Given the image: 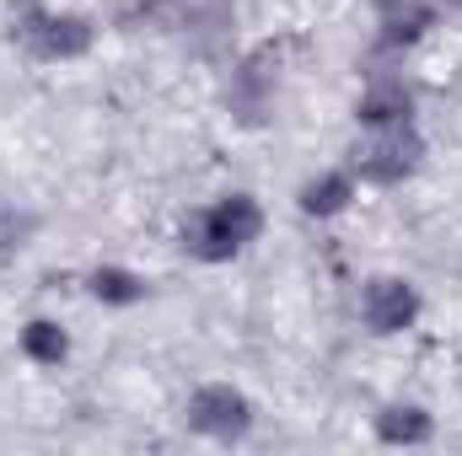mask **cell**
Wrapping results in <instances>:
<instances>
[{"label":"cell","instance_id":"cell-5","mask_svg":"<svg viewBox=\"0 0 462 456\" xmlns=\"http://www.w3.org/2000/svg\"><path fill=\"white\" fill-rule=\"evenodd\" d=\"M420 312H425V301H420L414 279H403V274H376V279L360 285V323H365L371 339L409 333L420 323Z\"/></svg>","mask_w":462,"mask_h":456},{"label":"cell","instance_id":"cell-6","mask_svg":"<svg viewBox=\"0 0 462 456\" xmlns=\"http://www.w3.org/2000/svg\"><path fill=\"white\" fill-rule=\"evenodd\" d=\"M441 5L436 0H376V43L382 49H409L436 27Z\"/></svg>","mask_w":462,"mask_h":456},{"label":"cell","instance_id":"cell-2","mask_svg":"<svg viewBox=\"0 0 462 456\" xmlns=\"http://www.w3.org/2000/svg\"><path fill=\"white\" fill-rule=\"evenodd\" d=\"M11 38L32 59H81L97 43V22L87 11H49L43 0H11Z\"/></svg>","mask_w":462,"mask_h":456},{"label":"cell","instance_id":"cell-11","mask_svg":"<svg viewBox=\"0 0 462 456\" xmlns=\"http://www.w3.org/2000/svg\"><path fill=\"white\" fill-rule=\"evenodd\" d=\"M22 354L32 360V365H43V370H54V365H65V354H70V333L54 323V317H32L27 328H22Z\"/></svg>","mask_w":462,"mask_h":456},{"label":"cell","instance_id":"cell-9","mask_svg":"<svg viewBox=\"0 0 462 456\" xmlns=\"http://www.w3.org/2000/svg\"><path fill=\"white\" fill-rule=\"evenodd\" d=\"M376 441L382 446H430L436 441V414L420 408V403H387L376 414Z\"/></svg>","mask_w":462,"mask_h":456},{"label":"cell","instance_id":"cell-10","mask_svg":"<svg viewBox=\"0 0 462 456\" xmlns=\"http://www.w3.org/2000/svg\"><path fill=\"white\" fill-rule=\"evenodd\" d=\"M87 296L124 312V306H140V301L151 296V285H145V274H134V269H124V263H97V269L87 274Z\"/></svg>","mask_w":462,"mask_h":456},{"label":"cell","instance_id":"cell-1","mask_svg":"<svg viewBox=\"0 0 462 456\" xmlns=\"http://www.w3.org/2000/svg\"><path fill=\"white\" fill-rule=\"evenodd\" d=\"M183 252L199 263H231L236 252H247L263 236V210L253 194H226L216 205H199L183 215Z\"/></svg>","mask_w":462,"mask_h":456},{"label":"cell","instance_id":"cell-7","mask_svg":"<svg viewBox=\"0 0 462 456\" xmlns=\"http://www.w3.org/2000/svg\"><path fill=\"white\" fill-rule=\"evenodd\" d=\"M355 199H360V183H355L349 167H323L318 178H307L296 188V210L307 221H334V215H345Z\"/></svg>","mask_w":462,"mask_h":456},{"label":"cell","instance_id":"cell-8","mask_svg":"<svg viewBox=\"0 0 462 456\" xmlns=\"http://www.w3.org/2000/svg\"><path fill=\"white\" fill-rule=\"evenodd\" d=\"M355 118H360V129H376V123H409V118H414V92H409L398 76H371L365 92L355 97Z\"/></svg>","mask_w":462,"mask_h":456},{"label":"cell","instance_id":"cell-4","mask_svg":"<svg viewBox=\"0 0 462 456\" xmlns=\"http://www.w3.org/2000/svg\"><path fill=\"white\" fill-rule=\"evenodd\" d=\"M183 419H189L194 435H205V441H216V446H236V441H247V430H253V403H247V392L231 387V381H205V387H194Z\"/></svg>","mask_w":462,"mask_h":456},{"label":"cell","instance_id":"cell-12","mask_svg":"<svg viewBox=\"0 0 462 456\" xmlns=\"http://www.w3.org/2000/svg\"><path fill=\"white\" fill-rule=\"evenodd\" d=\"M436 5H441V11H462V0H436Z\"/></svg>","mask_w":462,"mask_h":456},{"label":"cell","instance_id":"cell-3","mask_svg":"<svg viewBox=\"0 0 462 456\" xmlns=\"http://www.w3.org/2000/svg\"><path fill=\"white\" fill-rule=\"evenodd\" d=\"M420 161H425V140H420V129L409 118V123L360 129V140L349 145L345 167L355 172V183H365V188H398L403 178L420 172Z\"/></svg>","mask_w":462,"mask_h":456}]
</instances>
